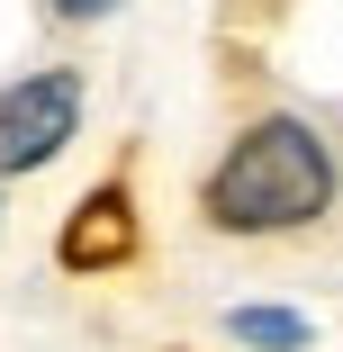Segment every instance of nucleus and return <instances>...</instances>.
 Listing matches in <instances>:
<instances>
[{
  "label": "nucleus",
  "instance_id": "f257e3e1",
  "mask_svg": "<svg viewBox=\"0 0 343 352\" xmlns=\"http://www.w3.org/2000/svg\"><path fill=\"white\" fill-rule=\"evenodd\" d=\"M325 208H334V154L307 118H253L199 190V217L217 235H289L316 226Z\"/></svg>",
  "mask_w": 343,
  "mask_h": 352
},
{
  "label": "nucleus",
  "instance_id": "f03ea898",
  "mask_svg": "<svg viewBox=\"0 0 343 352\" xmlns=\"http://www.w3.org/2000/svg\"><path fill=\"white\" fill-rule=\"evenodd\" d=\"M82 126V73H19L10 91H0V181H27L45 172L63 145H73Z\"/></svg>",
  "mask_w": 343,
  "mask_h": 352
},
{
  "label": "nucleus",
  "instance_id": "7ed1b4c3",
  "mask_svg": "<svg viewBox=\"0 0 343 352\" xmlns=\"http://www.w3.org/2000/svg\"><path fill=\"white\" fill-rule=\"evenodd\" d=\"M54 262L63 271H118V262H135V199H126V181H100L73 217H63Z\"/></svg>",
  "mask_w": 343,
  "mask_h": 352
},
{
  "label": "nucleus",
  "instance_id": "20e7f679",
  "mask_svg": "<svg viewBox=\"0 0 343 352\" xmlns=\"http://www.w3.org/2000/svg\"><path fill=\"white\" fill-rule=\"evenodd\" d=\"M226 334L235 343H253V352H307L316 334H307V316H289V307H235L226 316Z\"/></svg>",
  "mask_w": 343,
  "mask_h": 352
},
{
  "label": "nucleus",
  "instance_id": "39448f33",
  "mask_svg": "<svg viewBox=\"0 0 343 352\" xmlns=\"http://www.w3.org/2000/svg\"><path fill=\"white\" fill-rule=\"evenodd\" d=\"M118 0H54V19H109Z\"/></svg>",
  "mask_w": 343,
  "mask_h": 352
}]
</instances>
